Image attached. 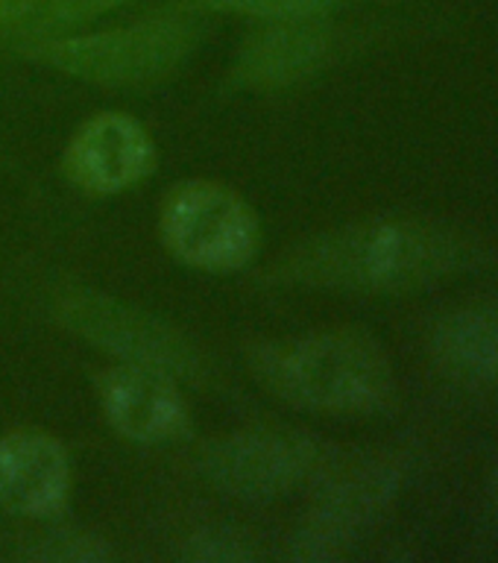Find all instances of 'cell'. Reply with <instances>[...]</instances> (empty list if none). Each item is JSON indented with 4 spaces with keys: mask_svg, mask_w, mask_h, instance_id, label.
Segmentation results:
<instances>
[{
    "mask_svg": "<svg viewBox=\"0 0 498 563\" xmlns=\"http://www.w3.org/2000/svg\"><path fill=\"white\" fill-rule=\"evenodd\" d=\"M434 361L466 387L498 385V306H469L434 325Z\"/></svg>",
    "mask_w": 498,
    "mask_h": 563,
    "instance_id": "cell-12",
    "label": "cell"
},
{
    "mask_svg": "<svg viewBox=\"0 0 498 563\" xmlns=\"http://www.w3.org/2000/svg\"><path fill=\"white\" fill-rule=\"evenodd\" d=\"M314 21H270L237 53L235 79L241 86L273 88L308 77L332 53V30Z\"/></svg>",
    "mask_w": 498,
    "mask_h": 563,
    "instance_id": "cell-11",
    "label": "cell"
},
{
    "mask_svg": "<svg viewBox=\"0 0 498 563\" xmlns=\"http://www.w3.org/2000/svg\"><path fill=\"white\" fill-rule=\"evenodd\" d=\"M197 42V26L191 18H147L141 24L118 30H100L86 35H59L24 44L30 56L47 62L53 68L88 82H147L185 59Z\"/></svg>",
    "mask_w": 498,
    "mask_h": 563,
    "instance_id": "cell-3",
    "label": "cell"
},
{
    "mask_svg": "<svg viewBox=\"0 0 498 563\" xmlns=\"http://www.w3.org/2000/svg\"><path fill=\"white\" fill-rule=\"evenodd\" d=\"M30 554L42 558V561H100L106 552L103 545L95 543V537L59 534L47 537V543Z\"/></svg>",
    "mask_w": 498,
    "mask_h": 563,
    "instance_id": "cell-15",
    "label": "cell"
},
{
    "mask_svg": "<svg viewBox=\"0 0 498 563\" xmlns=\"http://www.w3.org/2000/svg\"><path fill=\"white\" fill-rule=\"evenodd\" d=\"M350 0H188L176 3L170 12H226V15L258 18V21H314L329 18Z\"/></svg>",
    "mask_w": 498,
    "mask_h": 563,
    "instance_id": "cell-13",
    "label": "cell"
},
{
    "mask_svg": "<svg viewBox=\"0 0 498 563\" xmlns=\"http://www.w3.org/2000/svg\"><path fill=\"white\" fill-rule=\"evenodd\" d=\"M193 545H206V549H188L191 558L200 561H241L246 552H241L235 534H223V531H209V534L193 537Z\"/></svg>",
    "mask_w": 498,
    "mask_h": 563,
    "instance_id": "cell-16",
    "label": "cell"
},
{
    "mask_svg": "<svg viewBox=\"0 0 498 563\" xmlns=\"http://www.w3.org/2000/svg\"><path fill=\"white\" fill-rule=\"evenodd\" d=\"M162 241L179 262L209 273L241 271L258 250V218L232 188L209 179L174 185L162 202Z\"/></svg>",
    "mask_w": 498,
    "mask_h": 563,
    "instance_id": "cell-4",
    "label": "cell"
},
{
    "mask_svg": "<svg viewBox=\"0 0 498 563\" xmlns=\"http://www.w3.org/2000/svg\"><path fill=\"white\" fill-rule=\"evenodd\" d=\"M97 396L114 431L139 443L182 438L191 422L176 378L156 367L121 361L97 376Z\"/></svg>",
    "mask_w": 498,
    "mask_h": 563,
    "instance_id": "cell-8",
    "label": "cell"
},
{
    "mask_svg": "<svg viewBox=\"0 0 498 563\" xmlns=\"http://www.w3.org/2000/svg\"><path fill=\"white\" fill-rule=\"evenodd\" d=\"M323 466V449L294 431H241L209 443L202 473L229 496L264 501L297 490Z\"/></svg>",
    "mask_w": 498,
    "mask_h": 563,
    "instance_id": "cell-6",
    "label": "cell"
},
{
    "mask_svg": "<svg viewBox=\"0 0 498 563\" xmlns=\"http://www.w3.org/2000/svg\"><path fill=\"white\" fill-rule=\"evenodd\" d=\"M42 0H0V26H18Z\"/></svg>",
    "mask_w": 498,
    "mask_h": 563,
    "instance_id": "cell-17",
    "label": "cell"
},
{
    "mask_svg": "<svg viewBox=\"0 0 498 563\" xmlns=\"http://www.w3.org/2000/svg\"><path fill=\"white\" fill-rule=\"evenodd\" d=\"M482 255L473 235L440 220L369 218L306 241L279 276L311 288L408 294L469 271Z\"/></svg>",
    "mask_w": 498,
    "mask_h": 563,
    "instance_id": "cell-1",
    "label": "cell"
},
{
    "mask_svg": "<svg viewBox=\"0 0 498 563\" xmlns=\"http://www.w3.org/2000/svg\"><path fill=\"white\" fill-rule=\"evenodd\" d=\"M130 0H42L33 9V15L18 24V30L26 35L47 38L53 33H65L70 26L88 24L103 18L112 9H121Z\"/></svg>",
    "mask_w": 498,
    "mask_h": 563,
    "instance_id": "cell-14",
    "label": "cell"
},
{
    "mask_svg": "<svg viewBox=\"0 0 498 563\" xmlns=\"http://www.w3.org/2000/svg\"><path fill=\"white\" fill-rule=\"evenodd\" d=\"M70 332L126 364L156 367L174 378H200L202 361L191 341L165 320L95 290H70L56 302Z\"/></svg>",
    "mask_w": 498,
    "mask_h": 563,
    "instance_id": "cell-5",
    "label": "cell"
},
{
    "mask_svg": "<svg viewBox=\"0 0 498 563\" xmlns=\"http://www.w3.org/2000/svg\"><path fill=\"white\" fill-rule=\"evenodd\" d=\"M68 487V452L59 440L33 429L0 438V508L53 517L65 508Z\"/></svg>",
    "mask_w": 498,
    "mask_h": 563,
    "instance_id": "cell-10",
    "label": "cell"
},
{
    "mask_svg": "<svg viewBox=\"0 0 498 563\" xmlns=\"http://www.w3.org/2000/svg\"><path fill=\"white\" fill-rule=\"evenodd\" d=\"M394 490L396 470L387 464H364L337 475L297 534L299 558L341 554L381 514Z\"/></svg>",
    "mask_w": 498,
    "mask_h": 563,
    "instance_id": "cell-9",
    "label": "cell"
},
{
    "mask_svg": "<svg viewBox=\"0 0 498 563\" xmlns=\"http://www.w3.org/2000/svg\"><path fill=\"white\" fill-rule=\"evenodd\" d=\"M490 501H493V514L498 519V466H496V475H493V487H490Z\"/></svg>",
    "mask_w": 498,
    "mask_h": 563,
    "instance_id": "cell-18",
    "label": "cell"
},
{
    "mask_svg": "<svg viewBox=\"0 0 498 563\" xmlns=\"http://www.w3.org/2000/svg\"><path fill=\"white\" fill-rule=\"evenodd\" d=\"M156 167V147L132 114H91L65 150V174L91 194L126 191Z\"/></svg>",
    "mask_w": 498,
    "mask_h": 563,
    "instance_id": "cell-7",
    "label": "cell"
},
{
    "mask_svg": "<svg viewBox=\"0 0 498 563\" xmlns=\"http://www.w3.org/2000/svg\"><path fill=\"white\" fill-rule=\"evenodd\" d=\"M253 369L267 390L308 411L373 413L394 396V367L381 343L352 329L262 343Z\"/></svg>",
    "mask_w": 498,
    "mask_h": 563,
    "instance_id": "cell-2",
    "label": "cell"
}]
</instances>
